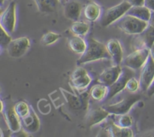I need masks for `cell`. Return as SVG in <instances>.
<instances>
[{"label": "cell", "mask_w": 154, "mask_h": 137, "mask_svg": "<svg viewBox=\"0 0 154 137\" xmlns=\"http://www.w3.org/2000/svg\"><path fill=\"white\" fill-rule=\"evenodd\" d=\"M102 59H112L107 49L106 45H105L93 38H90L87 42V49L77 60V63L81 65Z\"/></svg>", "instance_id": "1"}, {"label": "cell", "mask_w": 154, "mask_h": 137, "mask_svg": "<svg viewBox=\"0 0 154 137\" xmlns=\"http://www.w3.org/2000/svg\"><path fill=\"white\" fill-rule=\"evenodd\" d=\"M122 69L123 68L120 65H115V66L108 68L99 75V81L108 87H111L118 79L122 72Z\"/></svg>", "instance_id": "12"}, {"label": "cell", "mask_w": 154, "mask_h": 137, "mask_svg": "<svg viewBox=\"0 0 154 137\" xmlns=\"http://www.w3.org/2000/svg\"><path fill=\"white\" fill-rule=\"evenodd\" d=\"M20 119L22 126L26 132L33 133L37 132L40 128V120L32 106H30L29 113Z\"/></svg>", "instance_id": "13"}, {"label": "cell", "mask_w": 154, "mask_h": 137, "mask_svg": "<svg viewBox=\"0 0 154 137\" xmlns=\"http://www.w3.org/2000/svg\"><path fill=\"white\" fill-rule=\"evenodd\" d=\"M138 87H139V83H138V80L135 78V77H132L128 81L127 84L126 85V90H128L129 92H135L138 90Z\"/></svg>", "instance_id": "30"}, {"label": "cell", "mask_w": 154, "mask_h": 137, "mask_svg": "<svg viewBox=\"0 0 154 137\" xmlns=\"http://www.w3.org/2000/svg\"><path fill=\"white\" fill-rule=\"evenodd\" d=\"M150 50V55H151V57H153V59L154 60V44Z\"/></svg>", "instance_id": "36"}, {"label": "cell", "mask_w": 154, "mask_h": 137, "mask_svg": "<svg viewBox=\"0 0 154 137\" xmlns=\"http://www.w3.org/2000/svg\"><path fill=\"white\" fill-rule=\"evenodd\" d=\"M147 95H148L149 96H153V95L154 94V79H153V81H152L151 84H150V85L149 86L148 88H147Z\"/></svg>", "instance_id": "34"}, {"label": "cell", "mask_w": 154, "mask_h": 137, "mask_svg": "<svg viewBox=\"0 0 154 137\" xmlns=\"http://www.w3.org/2000/svg\"><path fill=\"white\" fill-rule=\"evenodd\" d=\"M8 1H10V2H12V1H13V0H8Z\"/></svg>", "instance_id": "38"}, {"label": "cell", "mask_w": 154, "mask_h": 137, "mask_svg": "<svg viewBox=\"0 0 154 137\" xmlns=\"http://www.w3.org/2000/svg\"><path fill=\"white\" fill-rule=\"evenodd\" d=\"M91 81L92 79L91 78H90V75H88V73L83 75V76L79 77V78H78L71 80L72 86L78 90H81L87 88V87L90 84Z\"/></svg>", "instance_id": "25"}, {"label": "cell", "mask_w": 154, "mask_h": 137, "mask_svg": "<svg viewBox=\"0 0 154 137\" xmlns=\"http://www.w3.org/2000/svg\"><path fill=\"white\" fill-rule=\"evenodd\" d=\"M86 74H87V72L85 69H84V68L82 67H78L72 72V75H71L70 76V80L78 78H79V77L86 75Z\"/></svg>", "instance_id": "31"}, {"label": "cell", "mask_w": 154, "mask_h": 137, "mask_svg": "<svg viewBox=\"0 0 154 137\" xmlns=\"http://www.w3.org/2000/svg\"><path fill=\"white\" fill-rule=\"evenodd\" d=\"M154 79V60L150 54L147 62L141 69L139 78V87L142 91H147V88Z\"/></svg>", "instance_id": "10"}, {"label": "cell", "mask_w": 154, "mask_h": 137, "mask_svg": "<svg viewBox=\"0 0 154 137\" xmlns=\"http://www.w3.org/2000/svg\"><path fill=\"white\" fill-rule=\"evenodd\" d=\"M134 75H135V73L133 72V69H130L129 67L126 68V66L125 68H123L122 72L118 79L111 87H108V95H107L106 99H111L115 95H117V93L121 92L123 89L126 88V85L127 84L128 81L131 78L134 77Z\"/></svg>", "instance_id": "7"}, {"label": "cell", "mask_w": 154, "mask_h": 137, "mask_svg": "<svg viewBox=\"0 0 154 137\" xmlns=\"http://www.w3.org/2000/svg\"><path fill=\"white\" fill-rule=\"evenodd\" d=\"M66 102L72 109L75 111L87 110L88 107L89 98L90 97V91H84L78 95L72 94L69 92L61 89Z\"/></svg>", "instance_id": "4"}, {"label": "cell", "mask_w": 154, "mask_h": 137, "mask_svg": "<svg viewBox=\"0 0 154 137\" xmlns=\"http://www.w3.org/2000/svg\"><path fill=\"white\" fill-rule=\"evenodd\" d=\"M108 133L110 136L113 137H132L133 132L130 127H121L116 125L114 122L110 123L108 127Z\"/></svg>", "instance_id": "21"}, {"label": "cell", "mask_w": 154, "mask_h": 137, "mask_svg": "<svg viewBox=\"0 0 154 137\" xmlns=\"http://www.w3.org/2000/svg\"><path fill=\"white\" fill-rule=\"evenodd\" d=\"M148 23H149V25L152 26L154 27V11H152L151 17H150V19Z\"/></svg>", "instance_id": "35"}, {"label": "cell", "mask_w": 154, "mask_h": 137, "mask_svg": "<svg viewBox=\"0 0 154 137\" xmlns=\"http://www.w3.org/2000/svg\"><path fill=\"white\" fill-rule=\"evenodd\" d=\"M132 6L144 5V0H126Z\"/></svg>", "instance_id": "32"}, {"label": "cell", "mask_w": 154, "mask_h": 137, "mask_svg": "<svg viewBox=\"0 0 154 137\" xmlns=\"http://www.w3.org/2000/svg\"><path fill=\"white\" fill-rule=\"evenodd\" d=\"M131 7L132 5L126 0L117 5L106 9L104 11L102 18H101L102 26H108L115 21L120 20L127 13Z\"/></svg>", "instance_id": "3"}, {"label": "cell", "mask_w": 154, "mask_h": 137, "mask_svg": "<svg viewBox=\"0 0 154 137\" xmlns=\"http://www.w3.org/2000/svg\"><path fill=\"white\" fill-rule=\"evenodd\" d=\"M68 45L72 52L75 54H83L87 49V43L81 36L74 35L69 39Z\"/></svg>", "instance_id": "18"}, {"label": "cell", "mask_w": 154, "mask_h": 137, "mask_svg": "<svg viewBox=\"0 0 154 137\" xmlns=\"http://www.w3.org/2000/svg\"><path fill=\"white\" fill-rule=\"evenodd\" d=\"M106 47L115 65L121 64L123 61V52L120 42L117 39H111L107 42Z\"/></svg>", "instance_id": "15"}, {"label": "cell", "mask_w": 154, "mask_h": 137, "mask_svg": "<svg viewBox=\"0 0 154 137\" xmlns=\"http://www.w3.org/2000/svg\"><path fill=\"white\" fill-rule=\"evenodd\" d=\"M1 48H7L8 45H9L12 41L11 38L9 36V33H8L5 30L1 27Z\"/></svg>", "instance_id": "29"}, {"label": "cell", "mask_w": 154, "mask_h": 137, "mask_svg": "<svg viewBox=\"0 0 154 137\" xmlns=\"http://www.w3.org/2000/svg\"><path fill=\"white\" fill-rule=\"evenodd\" d=\"M110 113L105 108V107H98L93 108L86 116V123L87 126H93L103 121L109 116Z\"/></svg>", "instance_id": "14"}, {"label": "cell", "mask_w": 154, "mask_h": 137, "mask_svg": "<svg viewBox=\"0 0 154 137\" xmlns=\"http://www.w3.org/2000/svg\"><path fill=\"white\" fill-rule=\"evenodd\" d=\"M29 48V39L27 37H20L12 40L8 45L6 50L9 57L12 58H19L23 57Z\"/></svg>", "instance_id": "9"}, {"label": "cell", "mask_w": 154, "mask_h": 137, "mask_svg": "<svg viewBox=\"0 0 154 137\" xmlns=\"http://www.w3.org/2000/svg\"><path fill=\"white\" fill-rule=\"evenodd\" d=\"M144 6L154 11V0H144Z\"/></svg>", "instance_id": "33"}, {"label": "cell", "mask_w": 154, "mask_h": 137, "mask_svg": "<svg viewBox=\"0 0 154 137\" xmlns=\"http://www.w3.org/2000/svg\"><path fill=\"white\" fill-rule=\"evenodd\" d=\"M149 25L147 21L142 20L141 19L132 16V15L125 14L119 20V28L126 34L135 35L142 33Z\"/></svg>", "instance_id": "2"}, {"label": "cell", "mask_w": 154, "mask_h": 137, "mask_svg": "<svg viewBox=\"0 0 154 137\" xmlns=\"http://www.w3.org/2000/svg\"><path fill=\"white\" fill-rule=\"evenodd\" d=\"M90 30V26L84 21H74L71 25L70 30L75 36H84L87 34Z\"/></svg>", "instance_id": "24"}, {"label": "cell", "mask_w": 154, "mask_h": 137, "mask_svg": "<svg viewBox=\"0 0 154 137\" xmlns=\"http://www.w3.org/2000/svg\"><path fill=\"white\" fill-rule=\"evenodd\" d=\"M138 35V38L143 44V48L150 49L154 44V27L148 25V26L142 33Z\"/></svg>", "instance_id": "23"}, {"label": "cell", "mask_w": 154, "mask_h": 137, "mask_svg": "<svg viewBox=\"0 0 154 137\" xmlns=\"http://www.w3.org/2000/svg\"><path fill=\"white\" fill-rule=\"evenodd\" d=\"M82 5L77 0L68 2L64 8V14L66 18L72 21L78 20L81 14Z\"/></svg>", "instance_id": "16"}, {"label": "cell", "mask_w": 154, "mask_h": 137, "mask_svg": "<svg viewBox=\"0 0 154 137\" xmlns=\"http://www.w3.org/2000/svg\"><path fill=\"white\" fill-rule=\"evenodd\" d=\"M101 7L94 2H89L84 8V16L86 20L93 22L100 17Z\"/></svg>", "instance_id": "17"}, {"label": "cell", "mask_w": 154, "mask_h": 137, "mask_svg": "<svg viewBox=\"0 0 154 137\" xmlns=\"http://www.w3.org/2000/svg\"><path fill=\"white\" fill-rule=\"evenodd\" d=\"M62 36L59 33H54V32H48L44 34L41 38L40 42L42 45H50L54 43L57 40L60 39Z\"/></svg>", "instance_id": "27"}, {"label": "cell", "mask_w": 154, "mask_h": 137, "mask_svg": "<svg viewBox=\"0 0 154 137\" xmlns=\"http://www.w3.org/2000/svg\"><path fill=\"white\" fill-rule=\"evenodd\" d=\"M150 54V50L147 48H141L126 57L124 60V66L130 69H138L143 67Z\"/></svg>", "instance_id": "5"}, {"label": "cell", "mask_w": 154, "mask_h": 137, "mask_svg": "<svg viewBox=\"0 0 154 137\" xmlns=\"http://www.w3.org/2000/svg\"><path fill=\"white\" fill-rule=\"evenodd\" d=\"M113 122L121 127H131L132 125V117L126 114H114Z\"/></svg>", "instance_id": "26"}, {"label": "cell", "mask_w": 154, "mask_h": 137, "mask_svg": "<svg viewBox=\"0 0 154 137\" xmlns=\"http://www.w3.org/2000/svg\"><path fill=\"white\" fill-rule=\"evenodd\" d=\"M152 11L144 5L132 6L126 14L132 15L135 17L141 19L142 20L149 22L151 17Z\"/></svg>", "instance_id": "19"}, {"label": "cell", "mask_w": 154, "mask_h": 137, "mask_svg": "<svg viewBox=\"0 0 154 137\" xmlns=\"http://www.w3.org/2000/svg\"><path fill=\"white\" fill-rule=\"evenodd\" d=\"M60 1H68V0H60Z\"/></svg>", "instance_id": "37"}, {"label": "cell", "mask_w": 154, "mask_h": 137, "mask_svg": "<svg viewBox=\"0 0 154 137\" xmlns=\"http://www.w3.org/2000/svg\"><path fill=\"white\" fill-rule=\"evenodd\" d=\"M14 108L20 118H23L25 116H26L30 111V106L23 101H20V102H17L14 105Z\"/></svg>", "instance_id": "28"}, {"label": "cell", "mask_w": 154, "mask_h": 137, "mask_svg": "<svg viewBox=\"0 0 154 137\" xmlns=\"http://www.w3.org/2000/svg\"><path fill=\"white\" fill-rule=\"evenodd\" d=\"M39 11L42 13H53L59 8L60 0H35Z\"/></svg>", "instance_id": "20"}, {"label": "cell", "mask_w": 154, "mask_h": 137, "mask_svg": "<svg viewBox=\"0 0 154 137\" xmlns=\"http://www.w3.org/2000/svg\"><path fill=\"white\" fill-rule=\"evenodd\" d=\"M108 93V87L105 84H95L90 88V97L96 101H101L107 97Z\"/></svg>", "instance_id": "22"}, {"label": "cell", "mask_w": 154, "mask_h": 137, "mask_svg": "<svg viewBox=\"0 0 154 137\" xmlns=\"http://www.w3.org/2000/svg\"><path fill=\"white\" fill-rule=\"evenodd\" d=\"M141 96L139 94H132L126 96L122 99L120 102L112 105H107L105 107V109L111 114H127L132 106L140 100Z\"/></svg>", "instance_id": "6"}, {"label": "cell", "mask_w": 154, "mask_h": 137, "mask_svg": "<svg viewBox=\"0 0 154 137\" xmlns=\"http://www.w3.org/2000/svg\"><path fill=\"white\" fill-rule=\"evenodd\" d=\"M0 26L8 33L11 34L14 33L16 26V4L11 2L3 13H2L0 18Z\"/></svg>", "instance_id": "8"}, {"label": "cell", "mask_w": 154, "mask_h": 137, "mask_svg": "<svg viewBox=\"0 0 154 137\" xmlns=\"http://www.w3.org/2000/svg\"><path fill=\"white\" fill-rule=\"evenodd\" d=\"M2 113L4 115L5 120L7 123L8 129L14 133L20 132L21 129V126H22L21 119L19 117V115L17 114L16 111H14V107L5 108V111H3Z\"/></svg>", "instance_id": "11"}]
</instances>
